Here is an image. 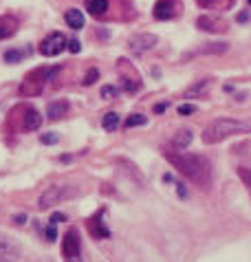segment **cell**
I'll use <instances>...</instances> for the list:
<instances>
[{
	"instance_id": "obj_1",
	"label": "cell",
	"mask_w": 251,
	"mask_h": 262,
	"mask_svg": "<svg viewBox=\"0 0 251 262\" xmlns=\"http://www.w3.org/2000/svg\"><path fill=\"white\" fill-rule=\"evenodd\" d=\"M165 159L183 177H187L198 187H207L212 183V163L207 157L185 152V150H172V152H165Z\"/></svg>"
},
{
	"instance_id": "obj_2",
	"label": "cell",
	"mask_w": 251,
	"mask_h": 262,
	"mask_svg": "<svg viewBox=\"0 0 251 262\" xmlns=\"http://www.w3.org/2000/svg\"><path fill=\"white\" fill-rule=\"evenodd\" d=\"M251 133V121H240V119H232V117H223L212 121L207 128L203 130V143L214 145L223 139H229L234 135H247Z\"/></svg>"
},
{
	"instance_id": "obj_3",
	"label": "cell",
	"mask_w": 251,
	"mask_h": 262,
	"mask_svg": "<svg viewBox=\"0 0 251 262\" xmlns=\"http://www.w3.org/2000/svg\"><path fill=\"white\" fill-rule=\"evenodd\" d=\"M77 194L75 187H71V185H51L47 192H44L40 196V209H47V207H53L57 205V203H64V201H69L73 199V196Z\"/></svg>"
},
{
	"instance_id": "obj_4",
	"label": "cell",
	"mask_w": 251,
	"mask_h": 262,
	"mask_svg": "<svg viewBox=\"0 0 251 262\" xmlns=\"http://www.w3.org/2000/svg\"><path fill=\"white\" fill-rule=\"evenodd\" d=\"M64 47H66V38H64L62 33L53 31V33H49L47 38L42 40L40 53H42L44 57H53V55H60L62 51H64Z\"/></svg>"
},
{
	"instance_id": "obj_5",
	"label": "cell",
	"mask_w": 251,
	"mask_h": 262,
	"mask_svg": "<svg viewBox=\"0 0 251 262\" xmlns=\"http://www.w3.org/2000/svg\"><path fill=\"white\" fill-rule=\"evenodd\" d=\"M20 260V245L16 240L0 234V262H18Z\"/></svg>"
},
{
	"instance_id": "obj_6",
	"label": "cell",
	"mask_w": 251,
	"mask_h": 262,
	"mask_svg": "<svg viewBox=\"0 0 251 262\" xmlns=\"http://www.w3.org/2000/svg\"><path fill=\"white\" fill-rule=\"evenodd\" d=\"M79 238H77V231L75 229H71L69 234L64 236V243H62V256L66 258V260H77L79 258Z\"/></svg>"
},
{
	"instance_id": "obj_7",
	"label": "cell",
	"mask_w": 251,
	"mask_h": 262,
	"mask_svg": "<svg viewBox=\"0 0 251 262\" xmlns=\"http://www.w3.org/2000/svg\"><path fill=\"white\" fill-rule=\"evenodd\" d=\"M179 13V0H159L154 5V18L157 20H168Z\"/></svg>"
},
{
	"instance_id": "obj_8",
	"label": "cell",
	"mask_w": 251,
	"mask_h": 262,
	"mask_svg": "<svg viewBox=\"0 0 251 262\" xmlns=\"http://www.w3.org/2000/svg\"><path fill=\"white\" fill-rule=\"evenodd\" d=\"M154 45H157V35H152V33H137L130 38V49L135 51V53L150 51Z\"/></svg>"
},
{
	"instance_id": "obj_9",
	"label": "cell",
	"mask_w": 251,
	"mask_h": 262,
	"mask_svg": "<svg viewBox=\"0 0 251 262\" xmlns=\"http://www.w3.org/2000/svg\"><path fill=\"white\" fill-rule=\"evenodd\" d=\"M192 139H194V133L187 130V128H181L179 133L172 137V148L174 150H187V145L192 143Z\"/></svg>"
},
{
	"instance_id": "obj_10",
	"label": "cell",
	"mask_w": 251,
	"mask_h": 262,
	"mask_svg": "<svg viewBox=\"0 0 251 262\" xmlns=\"http://www.w3.org/2000/svg\"><path fill=\"white\" fill-rule=\"evenodd\" d=\"M88 229H91V234L95 238H108L110 236V231L106 229V225H104V221H101L99 214L95 216V218H91V223H88Z\"/></svg>"
},
{
	"instance_id": "obj_11",
	"label": "cell",
	"mask_w": 251,
	"mask_h": 262,
	"mask_svg": "<svg viewBox=\"0 0 251 262\" xmlns=\"http://www.w3.org/2000/svg\"><path fill=\"white\" fill-rule=\"evenodd\" d=\"M25 130H38L42 126V115L35 111V108H29V111L25 113Z\"/></svg>"
},
{
	"instance_id": "obj_12",
	"label": "cell",
	"mask_w": 251,
	"mask_h": 262,
	"mask_svg": "<svg viewBox=\"0 0 251 262\" xmlns=\"http://www.w3.org/2000/svg\"><path fill=\"white\" fill-rule=\"evenodd\" d=\"M16 18H11V16H3L0 18V40H5V38H9V35L16 33Z\"/></svg>"
},
{
	"instance_id": "obj_13",
	"label": "cell",
	"mask_w": 251,
	"mask_h": 262,
	"mask_svg": "<svg viewBox=\"0 0 251 262\" xmlns=\"http://www.w3.org/2000/svg\"><path fill=\"white\" fill-rule=\"evenodd\" d=\"M86 9L91 16H104L108 9V0H86Z\"/></svg>"
},
{
	"instance_id": "obj_14",
	"label": "cell",
	"mask_w": 251,
	"mask_h": 262,
	"mask_svg": "<svg viewBox=\"0 0 251 262\" xmlns=\"http://www.w3.org/2000/svg\"><path fill=\"white\" fill-rule=\"evenodd\" d=\"M64 18H66V23H69V27L75 29V31L84 27V16H82V11H79V9H69Z\"/></svg>"
},
{
	"instance_id": "obj_15",
	"label": "cell",
	"mask_w": 251,
	"mask_h": 262,
	"mask_svg": "<svg viewBox=\"0 0 251 262\" xmlns=\"http://www.w3.org/2000/svg\"><path fill=\"white\" fill-rule=\"evenodd\" d=\"M66 111H69V104H66V101H53V104H49L47 115H49V119H60Z\"/></svg>"
},
{
	"instance_id": "obj_16",
	"label": "cell",
	"mask_w": 251,
	"mask_h": 262,
	"mask_svg": "<svg viewBox=\"0 0 251 262\" xmlns=\"http://www.w3.org/2000/svg\"><path fill=\"white\" fill-rule=\"evenodd\" d=\"M119 123H121V117L117 113H106L104 119H101V126H104V130H108V133L119 128Z\"/></svg>"
},
{
	"instance_id": "obj_17",
	"label": "cell",
	"mask_w": 251,
	"mask_h": 262,
	"mask_svg": "<svg viewBox=\"0 0 251 262\" xmlns=\"http://www.w3.org/2000/svg\"><path fill=\"white\" fill-rule=\"evenodd\" d=\"M198 27L207 29V31H218V29H220V25L214 18H210V16H201V18H198Z\"/></svg>"
},
{
	"instance_id": "obj_18",
	"label": "cell",
	"mask_w": 251,
	"mask_h": 262,
	"mask_svg": "<svg viewBox=\"0 0 251 262\" xmlns=\"http://www.w3.org/2000/svg\"><path fill=\"white\" fill-rule=\"evenodd\" d=\"M148 123V117L145 115H130L128 119H126V128H137V126H145Z\"/></svg>"
},
{
	"instance_id": "obj_19",
	"label": "cell",
	"mask_w": 251,
	"mask_h": 262,
	"mask_svg": "<svg viewBox=\"0 0 251 262\" xmlns=\"http://www.w3.org/2000/svg\"><path fill=\"white\" fill-rule=\"evenodd\" d=\"M22 55H25L22 51H7V53H5V60L9 62V64H16V62L22 60Z\"/></svg>"
},
{
	"instance_id": "obj_20",
	"label": "cell",
	"mask_w": 251,
	"mask_h": 262,
	"mask_svg": "<svg viewBox=\"0 0 251 262\" xmlns=\"http://www.w3.org/2000/svg\"><path fill=\"white\" fill-rule=\"evenodd\" d=\"M238 177L245 181V185H249L251 190V167H238Z\"/></svg>"
},
{
	"instance_id": "obj_21",
	"label": "cell",
	"mask_w": 251,
	"mask_h": 262,
	"mask_svg": "<svg viewBox=\"0 0 251 262\" xmlns=\"http://www.w3.org/2000/svg\"><path fill=\"white\" fill-rule=\"evenodd\" d=\"M97 77H99V71H97V69H91V71L86 73V79H84V84H86V86H93L95 82H97Z\"/></svg>"
},
{
	"instance_id": "obj_22",
	"label": "cell",
	"mask_w": 251,
	"mask_h": 262,
	"mask_svg": "<svg viewBox=\"0 0 251 262\" xmlns=\"http://www.w3.org/2000/svg\"><path fill=\"white\" fill-rule=\"evenodd\" d=\"M101 97H106V99L117 97V89L115 86H104V89H101Z\"/></svg>"
},
{
	"instance_id": "obj_23",
	"label": "cell",
	"mask_w": 251,
	"mask_h": 262,
	"mask_svg": "<svg viewBox=\"0 0 251 262\" xmlns=\"http://www.w3.org/2000/svg\"><path fill=\"white\" fill-rule=\"evenodd\" d=\"M123 91H128V93H135V91H139V84L137 82H130L128 77H123Z\"/></svg>"
},
{
	"instance_id": "obj_24",
	"label": "cell",
	"mask_w": 251,
	"mask_h": 262,
	"mask_svg": "<svg viewBox=\"0 0 251 262\" xmlns=\"http://www.w3.org/2000/svg\"><path fill=\"white\" fill-rule=\"evenodd\" d=\"M192 113H196V106H192V104L179 106V115H183V117H187V115H192Z\"/></svg>"
},
{
	"instance_id": "obj_25",
	"label": "cell",
	"mask_w": 251,
	"mask_h": 262,
	"mask_svg": "<svg viewBox=\"0 0 251 262\" xmlns=\"http://www.w3.org/2000/svg\"><path fill=\"white\" fill-rule=\"evenodd\" d=\"M44 236H47V240H49V243H53V240L57 238V231H55V225H53V223L49 225V229L44 231Z\"/></svg>"
},
{
	"instance_id": "obj_26",
	"label": "cell",
	"mask_w": 251,
	"mask_h": 262,
	"mask_svg": "<svg viewBox=\"0 0 251 262\" xmlns=\"http://www.w3.org/2000/svg\"><path fill=\"white\" fill-rule=\"evenodd\" d=\"M57 139H60L57 135H42V137H40V141H42V143H47V145L57 143Z\"/></svg>"
},
{
	"instance_id": "obj_27",
	"label": "cell",
	"mask_w": 251,
	"mask_h": 262,
	"mask_svg": "<svg viewBox=\"0 0 251 262\" xmlns=\"http://www.w3.org/2000/svg\"><path fill=\"white\" fill-rule=\"evenodd\" d=\"M79 49H82L79 40H69V51H71V53H79Z\"/></svg>"
},
{
	"instance_id": "obj_28",
	"label": "cell",
	"mask_w": 251,
	"mask_h": 262,
	"mask_svg": "<svg viewBox=\"0 0 251 262\" xmlns=\"http://www.w3.org/2000/svg\"><path fill=\"white\" fill-rule=\"evenodd\" d=\"M62 221H66V216H64V214H53V216H51V223H53V225L62 223Z\"/></svg>"
},
{
	"instance_id": "obj_29",
	"label": "cell",
	"mask_w": 251,
	"mask_h": 262,
	"mask_svg": "<svg viewBox=\"0 0 251 262\" xmlns=\"http://www.w3.org/2000/svg\"><path fill=\"white\" fill-rule=\"evenodd\" d=\"M247 20H249V13H240L238 16V23H247Z\"/></svg>"
},
{
	"instance_id": "obj_30",
	"label": "cell",
	"mask_w": 251,
	"mask_h": 262,
	"mask_svg": "<svg viewBox=\"0 0 251 262\" xmlns=\"http://www.w3.org/2000/svg\"><path fill=\"white\" fill-rule=\"evenodd\" d=\"M165 108H168V104H159L157 108H154V113H163V111H165Z\"/></svg>"
},
{
	"instance_id": "obj_31",
	"label": "cell",
	"mask_w": 251,
	"mask_h": 262,
	"mask_svg": "<svg viewBox=\"0 0 251 262\" xmlns=\"http://www.w3.org/2000/svg\"><path fill=\"white\" fill-rule=\"evenodd\" d=\"M25 221H27V218H25V216H16V223H18V225H22V223H25Z\"/></svg>"
},
{
	"instance_id": "obj_32",
	"label": "cell",
	"mask_w": 251,
	"mask_h": 262,
	"mask_svg": "<svg viewBox=\"0 0 251 262\" xmlns=\"http://www.w3.org/2000/svg\"><path fill=\"white\" fill-rule=\"evenodd\" d=\"M247 3H249V5H251V0H247Z\"/></svg>"
}]
</instances>
